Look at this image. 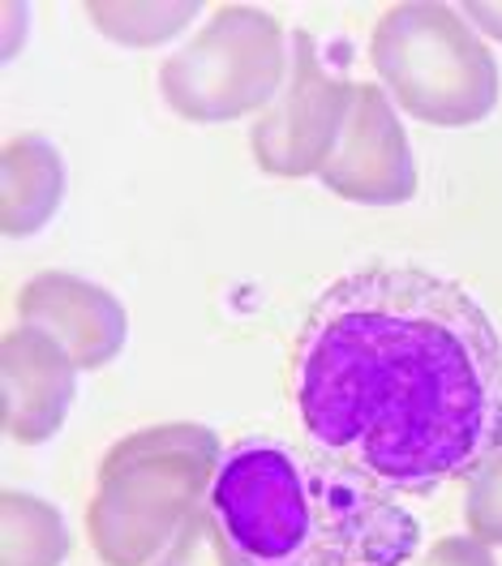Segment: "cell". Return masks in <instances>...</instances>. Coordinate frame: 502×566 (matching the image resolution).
<instances>
[{
	"mask_svg": "<svg viewBox=\"0 0 502 566\" xmlns=\"http://www.w3.org/2000/svg\"><path fill=\"white\" fill-rule=\"evenodd\" d=\"M292 403L331 460L430 494L502 451V335L464 283L374 262L310 305Z\"/></svg>",
	"mask_w": 502,
	"mask_h": 566,
	"instance_id": "1",
	"label": "cell"
},
{
	"mask_svg": "<svg viewBox=\"0 0 502 566\" xmlns=\"http://www.w3.org/2000/svg\"><path fill=\"white\" fill-rule=\"evenodd\" d=\"M211 506L245 566H412L421 554V524L387 485L284 438L232 447Z\"/></svg>",
	"mask_w": 502,
	"mask_h": 566,
	"instance_id": "2",
	"label": "cell"
},
{
	"mask_svg": "<svg viewBox=\"0 0 502 566\" xmlns=\"http://www.w3.org/2000/svg\"><path fill=\"white\" fill-rule=\"evenodd\" d=\"M223 447L207 424H146L112 447L86 506V536L104 566H150L216 490Z\"/></svg>",
	"mask_w": 502,
	"mask_h": 566,
	"instance_id": "3",
	"label": "cell"
},
{
	"mask_svg": "<svg viewBox=\"0 0 502 566\" xmlns=\"http://www.w3.org/2000/svg\"><path fill=\"white\" fill-rule=\"evenodd\" d=\"M369 61L391 104L438 129L481 125L499 104V61L456 4H391L374 27Z\"/></svg>",
	"mask_w": 502,
	"mask_h": 566,
	"instance_id": "4",
	"label": "cell"
},
{
	"mask_svg": "<svg viewBox=\"0 0 502 566\" xmlns=\"http://www.w3.org/2000/svg\"><path fill=\"white\" fill-rule=\"evenodd\" d=\"M287 82V35L258 4H223L159 70L164 104L189 125L262 116Z\"/></svg>",
	"mask_w": 502,
	"mask_h": 566,
	"instance_id": "5",
	"label": "cell"
},
{
	"mask_svg": "<svg viewBox=\"0 0 502 566\" xmlns=\"http://www.w3.org/2000/svg\"><path fill=\"white\" fill-rule=\"evenodd\" d=\"M357 82L323 65L318 43L296 31L287 39V82L280 99L253 120V164L266 177H318L344 138Z\"/></svg>",
	"mask_w": 502,
	"mask_h": 566,
	"instance_id": "6",
	"label": "cell"
},
{
	"mask_svg": "<svg viewBox=\"0 0 502 566\" xmlns=\"http://www.w3.org/2000/svg\"><path fill=\"white\" fill-rule=\"evenodd\" d=\"M318 180L335 198L360 207H399L417 193V159L404 134V120L383 86L357 82L344 138Z\"/></svg>",
	"mask_w": 502,
	"mask_h": 566,
	"instance_id": "7",
	"label": "cell"
},
{
	"mask_svg": "<svg viewBox=\"0 0 502 566\" xmlns=\"http://www.w3.org/2000/svg\"><path fill=\"white\" fill-rule=\"evenodd\" d=\"M77 365L61 339L39 326H13L0 344V403L4 433L13 442L39 447L56 438L73 408Z\"/></svg>",
	"mask_w": 502,
	"mask_h": 566,
	"instance_id": "8",
	"label": "cell"
},
{
	"mask_svg": "<svg viewBox=\"0 0 502 566\" xmlns=\"http://www.w3.org/2000/svg\"><path fill=\"white\" fill-rule=\"evenodd\" d=\"M18 318L22 326H39L52 339H61L77 369L112 365L129 335L125 305L108 287L70 275V271H39L35 280L22 283Z\"/></svg>",
	"mask_w": 502,
	"mask_h": 566,
	"instance_id": "9",
	"label": "cell"
},
{
	"mask_svg": "<svg viewBox=\"0 0 502 566\" xmlns=\"http://www.w3.org/2000/svg\"><path fill=\"white\" fill-rule=\"evenodd\" d=\"M65 159L39 134H18L0 155V223L4 237H35L65 202Z\"/></svg>",
	"mask_w": 502,
	"mask_h": 566,
	"instance_id": "10",
	"label": "cell"
},
{
	"mask_svg": "<svg viewBox=\"0 0 502 566\" xmlns=\"http://www.w3.org/2000/svg\"><path fill=\"white\" fill-rule=\"evenodd\" d=\"M0 524V566H65L70 558V528L43 497L4 490Z\"/></svg>",
	"mask_w": 502,
	"mask_h": 566,
	"instance_id": "11",
	"label": "cell"
},
{
	"mask_svg": "<svg viewBox=\"0 0 502 566\" xmlns=\"http://www.w3.org/2000/svg\"><path fill=\"white\" fill-rule=\"evenodd\" d=\"M95 31L125 48H155L189 27L198 4H86Z\"/></svg>",
	"mask_w": 502,
	"mask_h": 566,
	"instance_id": "12",
	"label": "cell"
},
{
	"mask_svg": "<svg viewBox=\"0 0 502 566\" xmlns=\"http://www.w3.org/2000/svg\"><path fill=\"white\" fill-rule=\"evenodd\" d=\"M155 566H245L237 545L219 524L216 506H202L189 515V524L177 532V541L155 558Z\"/></svg>",
	"mask_w": 502,
	"mask_h": 566,
	"instance_id": "13",
	"label": "cell"
},
{
	"mask_svg": "<svg viewBox=\"0 0 502 566\" xmlns=\"http://www.w3.org/2000/svg\"><path fill=\"white\" fill-rule=\"evenodd\" d=\"M464 524L481 545H490V549L499 545L502 549V451L468 476Z\"/></svg>",
	"mask_w": 502,
	"mask_h": 566,
	"instance_id": "14",
	"label": "cell"
},
{
	"mask_svg": "<svg viewBox=\"0 0 502 566\" xmlns=\"http://www.w3.org/2000/svg\"><path fill=\"white\" fill-rule=\"evenodd\" d=\"M412 566H499L490 545H481L477 536H442L433 541L426 554H417Z\"/></svg>",
	"mask_w": 502,
	"mask_h": 566,
	"instance_id": "15",
	"label": "cell"
},
{
	"mask_svg": "<svg viewBox=\"0 0 502 566\" xmlns=\"http://www.w3.org/2000/svg\"><path fill=\"white\" fill-rule=\"evenodd\" d=\"M464 18L477 27V31H485L490 39H499L502 43V4H490V0H472L464 4Z\"/></svg>",
	"mask_w": 502,
	"mask_h": 566,
	"instance_id": "16",
	"label": "cell"
}]
</instances>
